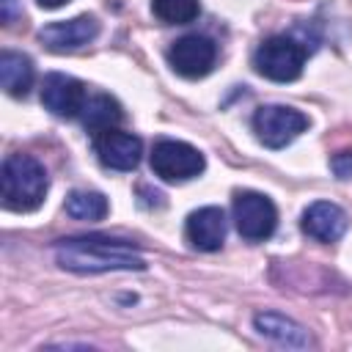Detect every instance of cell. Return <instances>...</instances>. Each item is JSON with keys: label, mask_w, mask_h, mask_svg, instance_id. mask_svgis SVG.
Returning a JSON list of instances; mask_svg holds the SVG:
<instances>
[{"label": "cell", "mask_w": 352, "mask_h": 352, "mask_svg": "<svg viewBox=\"0 0 352 352\" xmlns=\"http://www.w3.org/2000/svg\"><path fill=\"white\" fill-rule=\"evenodd\" d=\"M88 102L85 85L72 77V74H60V72H50L41 82V104L58 116V118H74L82 113Z\"/></svg>", "instance_id": "ba28073f"}, {"label": "cell", "mask_w": 352, "mask_h": 352, "mask_svg": "<svg viewBox=\"0 0 352 352\" xmlns=\"http://www.w3.org/2000/svg\"><path fill=\"white\" fill-rule=\"evenodd\" d=\"M302 231L316 239V242H336L344 236L349 220H346V212L333 204V201H314L305 212H302Z\"/></svg>", "instance_id": "7c38bea8"}, {"label": "cell", "mask_w": 352, "mask_h": 352, "mask_svg": "<svg viewBox=\"0 0 352 352\" xmlns=\"http://www.w3.org/2000/svg\"><path fill=\"white\" fill-rule=\"evenodd\" d=\"M333 170L338 173V179L352 176V151H341L333 157Z\"/></svg>", "instance_id": "ac0fdd59"}, {"label": "cell", "mask_w": 352, "mask_h": 352, "mask_svg": "<svg viewBox=\"0 0 352 352\" xmlns=\"http://www.w3.org/2000/svg\"><path fill=\"white\" fill-rule=\"evenodd\" d=\"M234 223L242 239L248 242H264L272 236L275 226H278V209L275 204L256 190H236L234 192Z\"/></svg>", "instance_id": "277c9868"}, {"label": "cell", "mask_w": 352, "mask_h": 352, "mask_svg": "<svg viewBox=\"0 0 352 352\" xmlns=\"http://www.w3.org/2000/svg\"><path fill=\"white\" fill-rule=\"evenodd\" d=\"M305 55H308L305 44L297 41L294 36H270L253 52V66L261 77L272 82H292L302 74Z\"/></svg>", "instance_id": "3957f363"}, {"label": "cell", "mask_w": 352, "mask_h": 352, "mask_svg": "<svg viewBox=\"0 0 352 352\" xmlns=\"http://www.w3.org/2000/svg\"><path fill=\"white\" fill-rule=\"evenodd\" d=\"M33 77L36 74L28 55L14 50L0 52V85L8 96H28V91L33 88Z\"/></svg>", "instance_id": "5bb4252c"}, {"label": "cell", "mask_w": 352, "mask_h": 352, "mask_svg": "<svg viewBox=\"0 0 352 352\" xmlns=\"http://www.w3.org/2000/svg\"><path fill=\"white\" fill-rule=\"evenodd\" d=\"M80 116H82L85 129L99 135L102 129H110V126H116L121 121V107H118V102L113 96L96 94V96H88V102H85Z\"/></svg>", "instance_id": "9a60e30c"}, {"label": "cell", "mask_w": 352, "mask_h": 352, "mask_svg": "<svg viewBox=\"0 0 352 352\" xmlns=\"http://www.w3.org/2000/svg\"><path fill=\"white\" fill-rule=\"evenodd\" d=\"M36 3H38L41 8H50V11H52V8H60V6H66L69 0H36Z\"/></svg>", "instance_id": "d6986e66"}, {"label": "cell", "mask_w": 352, "mask_h": 352, "mask_svg": "<svg viewBox=\"0 0 352 352\" xmlns=\"http://www.w3.org/2000/svg\"><path fill=\"white\" fill-rule=\"evenodd\" d=\"M184 236L192 248L212 253L223 248L226 239V214L220 206H201L184 223Z\"/></svg>", "instance_id": "8fae6325"}, {"label": "cell", "mask_w": 352, "mask_h": 352, "mask_svg": "<svg viewBox=\"0 0 352 352\" xmlns=\"http://www.w3.org/2000/svg\"><path fill=\"white\" fill-rule=\"evenodd\" d=\"M305 129L308 116L289 104H261L253 113V132L267 148H283Z\"/></svg>", "instance_id": "5b68a950"}, {"label": "cell", "mask_w": 352, "mask_h": 352, "mask_svg": "<svg viewBox=\"0 0 352 352\" xmlns=\"http://www.w3.org/2000/svg\"><path fill=\"white\" fill-rule=\"evenodd\" d=\"M253 327L258 330V336L280 344V346H292V349H302L311 346V336L302 324H297L294 319L275 314V311H261L253 316Z\"/></svg>", "instance_id": "4fadbf2b"}, {"label": "cell", "mask_w": 352, "mask_h": 352, "mask_svg": "<svg viewBox=\"0 0 352 352\" xmlns=\"http://www.w3.org/2000/svg\"><path fill=\"white\" fill-rule=\"evenodd\" d=\"M55 261L69 272H113V270H146L143 256L126 239H113L104 234L66 236L58 239Z\"/></svg>", "instance_id": "6da1fadb"}, {"label": "cell", "mask_w": 352, "mask_h": 352, "mask_svg": "<svg viewBox=\"0 0 352 352\" xmlns=\"http://www.w3.org/2000/svg\"><path fill=\"white\" fill-rule=\"evenodd\" d=\"M94 151H96V157H99V162L104 168H110V170H132L140 162L143 143H140L138 135L110 126V129H102L99 135H94Z\"/></svg>", "instance_id": "30bf717a"}, {"label": "cell", "mask_w": 352, "mask_h": 352, "mask_svg": "<svg viewBox=\"0 0 352 352\" xmlns=\"http://www.w3.org/2000/svg\"><path fill=\"white\" fill-rule=\"evenodd\" d=\"M217 60V47L212 38L206 36H198V33H190V36H182L170 44L168 50V63L176 74L187 77V80H198V77H206L212 72Z\"/></svg>", "instance_id": "52a82bcc"}, {"label": "cell", "mask_w": 352, "mask_h": 352, "mask_svg": "<svg viewBox=\"0 0 352 352\" xmlns=\"http://www.w3.org/2000/svg\"><path fill=\"white\" fill-rule=\"evenodd\" d=\"M96 36H99V22L91 14H80V16L63 19V22H50V25H44L38 30V41L50 52H74V50H82Z\"/></svg>", "instance_id": "9c48e42d"}, {"label": "cell", "mask_w": 352, "mask_h": 352, "mask_svg": "<svg viewBox=\"0 0 352 352\" xmlns=\"http://www.w3.org/2000/svg\"><path fill=\"white\" fill-rule=\"evenodd\" d=\"M3 204L11 212H33L41 206L50 179L44 165L30 154H8L0 170Z\"/></svg>", "instance_id": "7a4b0ae2"}, {"label": "cell", "mask_w": 352, "mask_h": 352, "mask_svg": "<svg viewBox=\"0 0 352 352\" xmlns=\"http://www.w3.org/2000/svg\"><path fill=\"white\" fill-rule=\"evenodd\" d=\"M204 165H206L204 154L184 140L162 138L151 148V170L162 182H187V179L198 176L204 170Z\"/></svg>", "instance_id": "8992f818"}, {"label": "cell", "mask_w": 352, "mask_h": 352, "mask_svg": "<svg viewBox=\"0 0 352 352\" xmlns=\"http://www.w3.org/2000/svg\"><path fill=\"white\" fill-rule=\"evenodd\" d=\"M107 209H110L107 198L102 192H96V190H74L66 198V214L74 217V220L94 223V220H102L107 214Z\"/></svg>", "instance_id": "2e32d148"}, {"label": "cell", "mask_w": 352, "mask_h": 352, "mask_svg": "<svg viewBox=\"0 0 352 352\" xmlns=\"http://www.w3.org/2000/svg\"><path fill=\"white\" fill-rule=\"evenodd\" d=\"M151 11L165 25H187L198 19L201 3L198 0H151Z\"/></svg>", "instance_id": "e0dca14e"}]
</instances>
